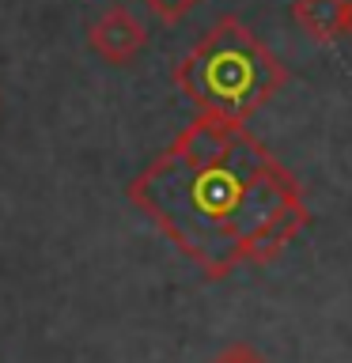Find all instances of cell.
I'll return each instance as SVG.
<instances>
[{
    "instance_id": "1",
    "label": "cell",
    "mask_w": 352,
    "mask_h": 363,
    "mask_svg": "<svg viewBox=\"0 0 352 363\" xmlns=\"http://www.w3.org/2000/svg\"><path fill=\"white\" fill-rule=\"evenodd\" d=\"M125 197L209 280L277 261L311 223L299 178L246 121L216 113H197L125 186Z\"/></svg>"
},
{
    "instance_id": "2",
    "label": "cell",
    "mask_w": 352,
    "mask_h": 363,
    "mask_svg": "<svg viewBox=\"0 0 352 363\" xmlns=\"http://www.w3.org/2000/svg\"><path fill=\"white\" fill-rule=\"evenodd\" d=\"M288 84V68L238 16H220L175 65V87L197 113L250 121Z\"/></svg>"
},
{
    "instance_id": "3",
    "label": "cell",
    "mask_w": 352,
    "mask_h": 363,
    "mask_svg": "<svg viewBox=\"0 0 352 363\" xmlns=\"http://www.w3.org/2000/svg\"><path fill=\"white\" fill-rule=\"evenodd\" d=\"M87 45L106 65H129L148 45V30L125 4H114L87 27Z\"/></svg>"
},
{
    "instance_id": "4",
    "label": "cell",
    "mask_w": 352,
    "mask_h": 363,
    "mask_svg": "<svg viewBox=\"0 0 352 363\" xmlns=\"http://www.w3.org/2000/svg\"><path fill=\"white\" fill-rule=\"evenodd\" d=\"M345 11L348 0H292V19L311 42L334 45L345 38Z\"/></svg>"
},
{
    "instance_id": "5",
    "label": "cell",
    "mask_w": 352,
    "mask_h": 363,
    "mask_svg": "<svg viewBox=\"0 0 352 363\" xmlns=\"http://www.w3.org/2000/svg\"><path fill=\"white\" fill-rule=\"evenodd\" d=\"M144 4H148V11H152L159 23H170V27H175V23L186 19L201 0H144Z\"/></svg>"
},
{
    "instance_id": "6",
    "label": "cell",
    "mask_w": 352,
    "mask_h": 363,
    "mask_svg": "<svg viewBox=\"0 0 352 363\" xmlns=\"http://www.w3.org/2000/svg\"><path fill=\"white\" fill-rule=\"evenodd\" d=\"M212 363H265V356H261V352H254L250 345H227Z\"/></svg>"
},
{
    "instance_id": "7",
    "label": "cell",
    "mask_w": 352,
    "mask_h": 363,
    "mask_svg": "<svg viewBox=\"0 0 352 363\" xmlns=\"http://www.w3.org/2000/svg\"><path fill=\"white\" fill-rule=\"evenodd\" d=\"M345 38H352V0H348V11H345Z\"/></svg>"
}]
</instances>
